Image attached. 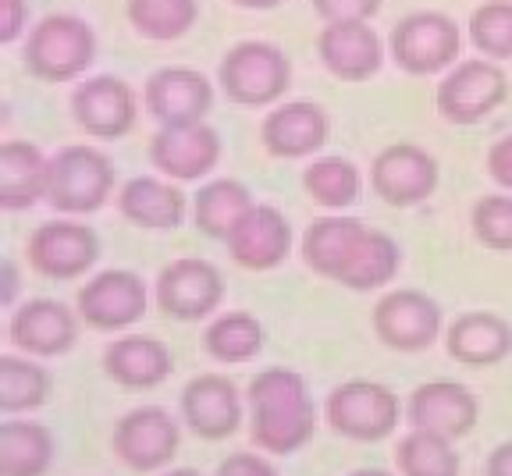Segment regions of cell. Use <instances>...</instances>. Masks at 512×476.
Instances as JSON below:
<instances>
[{
    "label": "cell",
    "mask_w": 512,
    "mask_h": 476,
    "mask_svg": "<svg viewBox=\"0 0 512 476\" xmlns=\"http://www.w3.org/2000/svg\"><path fill=\"white\" fill-rule=\"evenodd\" d=\"M221 89L239 107H264L285 96L292 82V64L285 50L264 40H242L221 57Z\"/></svg>",
    "instance_id": "cell-2"
},
{
    "label": "cell",
    "mask_w": 512,
    "mask_h": 476,
    "mask_svg": "<svg viewBox=\"0 0 512 476\" xmlns=\"http://www.w3.org/2000/svg\"><path fill=\"white\" fill-rule=\"evenodd\" d=\"M217 476H278V469L267 459H260V455L239 452V455H228V459L217 466Z\"/></svg>",
    "instance_id": "cell-38"
},
{
    "label": "cell",
    "mask_w": 512,
    "mask_h": 476,
    "mask_svg": "<svg viewBox=\"0 0 512 476\" xmlns=\"http://www.w3.org/2000/svg\"><path fill=\"white\" fill-rule=\"evenodd\" d=\"M96 57V36L75 15H47L25 40V68L43 82H68Z\"/></svg>",
    "instance_id": "cell-4"
},
{
    "label": "cell",
    "mask_w": 512,
    "mask_h": 476,
    "mask_svg": "<svg viewBox=\"0 0 512 476\" xmlns=\"http://www.w3.org/2000/svg\"><path fill=\"white\" fill-rule=\"evenodd\" d=\"M253 207V192L246 185L235 182V178H217V182L200 185V192L192 199V217H196V228L207 238L228 242Z\"/></svg>",
    "instance_id": "cell-28"
},
{
    "label": "cell",
    "mask_w": 512,
    "mask_h": 476,
    "mask_svg": "<svg viewBox=\"0 0 512 476\" xmlns=\"http://www.w3.org/2000/svg\"><path fill=\"white\" fill-rule=\"evenodd\" d=\"M374 331L388 349H399V352L431 349L441 331L438 302L424 292H413V288L381 295L374 306Z\"/></svg>",
    "instance_id": "cell-12"
},
{
    "label": "cell",
    "mask_w": 512,
    "mask_h": 476,
    "mask_svg": "<svg viewBox=\"0 0 512 476\" xmlns=\"http://www.w3.org/2000/svg\"><path fill=\"white\" fill-rule=\"evenodd\" d=\"M25 11H29V0H0V40H18V32L25 25Z\"/></svg>",
    "instance_id": "cell-40"
},
{
    "label": "cell",
    "mask_w": 512,
    "mask_h": 476,
    "mask_svg": "<svg viewBox=\"0 0 512 476\" xmlns=\"http://www.w3.org/2000/svg\"><path fill=\"white\" fill-rule=\"evenodd\" d=\"M402 476H459V455L456 445L441 434L413 430L399 441L395 452Z\"/></svg>",
    "instance_id": "cell-33"
},
{
    "label": "cell",
    "mask_w": 512,
    "mask_h": 476,
    "mask_svg": "<svg viewBox=\"0 0 512 476\" xmlns=\"http://www.w3.org/2000/svg\"><path fill=\"white\" fill-rule=\"evenodd\" d=\"M370 185L392 207H416L438 189V160L413 143L384 146L370 164Z\"/></svg>",
    "instance_id": "cell-10"
},
{
    "label": "cell",
    "mask_w": 512,
    "mask_h": 476,
    "mask_svg": "<svg viewBox=\"0 0 512 476\" xmlns=\"http://www.w3.org/2000/svg\"><path fill=\"white\" fill-rule=\"evenodd\" d=\"M203 345L221 363H246L264 345V327L249 313H224L203 334Z\"/></svg>",
    "instance_id": "cell-34"
},
{
    "label": "cell",
    "mask_w": 512,
    "mask_h": 476,
    "mask_svg": "<svg viewBox=\"0 0 512 476\" xmlns=\"http://www.w3.org/2000/svg\"><path fill=\"white\" fill-rule=\"evenodd\" d=\"M25 256H29V267L40 270L43 278L72 281L100 260V242L93 228L72 217H57L32 231Z\"/></svg>",
    "instance_id": "cell-7"
},
{
    "label": "cell",
    "mask_w": 512,
    "mask_h": 476,
    "mask_svg": "<svg viewBox=\"0 0 512 476\" xmlns=\"http://www.w3.org/2000/svg\"><path fill=\"white\" fill-rule=\"evenodd\" d=\"M463 36L445 11H413L392 29V57L409 75H434L459 57Z\"/></svg>",
    "instance_id": "cell-5"
},
{
    "label": "cell",
    "mask_w": 512,
    "mask_h": 476,
    "mask_svg": "<svg viewBox=\"0 0 512 476\" xmlns=\"http://www.w3.org/2000/svg\"><path fill=\"white\" fill-rule=\"evenodd\" d=\"M488 175H491V182H498L502 189L512 192V132L502 135L488 150Z\"/></svg>",
    "instance_id": "cell-39"
},
{
    "label": "cell",
    "mask_w": 512,
    "mask_h": 476,
    "mask_svg": "<svg viewBox=\"0 0 512 476\" xmlns=\"http://www.w3.org/2000/svg\"><path fill=\"white\" fill-rule=\"evenodd\" d=\"M146 111L160 125H192L203 121L214 107V86L203 72L192 68H160L146 79Z\"/></svg>",
    "instance_id": "cell-16"
},
{
    "label": "cell",
    "mask_w": 512,
    "mask_h": 476,
    "mask_svg": "<svg viewBox=\"0 0 512 476\" xmlns=\"http://www.w3.org/2000/svg\"><path fill=\"white\" fill-rule=\"evenodd\" d=\"M512 352V324L495 313H463L448 327V356L466 366H495Z\"/></svg>",
    "instance_id": "cell-26"
},
{
    "label": "cell",
    "mask_w": 512,
    "mask_h": 476,
    "mask_svg": "<svg viewBox=\"0 0 512 476\" xmlns=\"http://www.w3.org/2000/svg\"><path fill=\"white\" fill-rule=\"evenodd\" d=\"M150 160L171 182H200L221 160V135L203 121L160 125V132L150 139Z\"/></svg>",
    "instance_id": "cell-9"
},
{
    "label": "cell",
    "mask_w": 512,
    "mask_h": 476,
    "mask_svg": "<svg viewBox=\"0 0 512 476\" xmlns=\"http://www.w3.org/2000/svg\"><path fill=\"white\" fill-rule=\"evenodd\" d=\"M114 189V164L93 146H64L50 157L47 203L57 214H93Z\"/></svg>",
    "instance_id": "cell-3"
},
{
    "label": "cell",
    "mask_w": 512,
    "mask_h": 476,
    "mask_svg": "<svg viewBox=\"0 0 512 476\" xmlns=\"http://www.w3.org/2000/svg\"><path fill=\"white\" fill-rule=\"evenodd\" d=\"M488 476H512V441L498 445L495 452L488 455V466H484Z\"/></svg>",
    "instance_id": "cell-41"
},
{
    "label": "cell",
    "mask_w": 512,
    "mask_h": 476,
    "mask_svg": "<svg viewBox=\"0 0 512 476\" xmlns=\"http://www.w3.org/2000/svg\"><path fill=\"white\" fill-rule=\"evenodd\" d=\"M473 235L488 249L512 253V196H484L473 207Z\"/></svg>",
    "instance_id": "cell-36"
},
{
    "label": "cell",
    "mask_w": 512,
    "mask_h": 476,
    "mask_svg": "<svg viewBox=\"0 0 512 476\" xmlns=\"http://www.w3.org/2000/svg\"><path fill=\"white\" fill-rule=\"evenodd\" d=\"M54 459V437L43 423H0V476H43Z\"/></svg>",
    "instance_id": "cell-29"
},
{
    "label": "cell",
    "mask_w": 512,
    "mask_h": 476,
    "mask_svg": "<svg viewBox=\"0 0 512 476\" xmlns=\"http://www.w3.org/2000/svg\"><path fill=\"white\" fill-rule=\"evenodd\" d=\"M178 445H182L178 423L171 420V413H164L160 405L132 409V413L121 416L118 427H114V455H118L128 469H139V473L168 466L178 455Z\"/></svg>",
    "instance_id": "cell-11"
},
{
    "label": "cell",
    "mask_w": 512,
    "mask_h": 476,
    "mask_svg": "<svg viewBox=\"0 0 512 476\" xmlns=\"http://www.w3.org/2000/svg\"><path fill=\"white\" fill-rule=\"evenodd\" d=\"M509 93V79L495 61H463L438 86V114L452 125H477Z\"/></svg>",
    "instance_id": "cell-8"
},
{
    "label": "cell",
    "mask_w": 512,
    "mask_h": 476,
    "mask_svg": "<svg viewBox=\"0 0 512 476\" xmlns=\"http://www.w3.org/2000/svg\"><path fill=\"white\" fill-rule=\"evenodd\" d=\"M406 416L413 430H427V434H441L448 441L466 437L477 427L480 405L470 388L456 381H427L409 395Z\"/></svg>",
    "instance_id": "cell-17"
},
{
    "label": "cell",
    "mask_w": 512,
    "mask_h": 476,
    "mask_svg": "<svg viewBox=\"0 0 512 476\" xmlns=\"http://www.w3.org/2000/svg\"><path fill=\"white\" fill-rule=\"evenodd\" d=\"M224 281L214 263L182 256L168 263L157 278V302L160 310L175 320H207L221 306Z\"/></svg>",
    "instance_id": "cell-13"
},
{
    "label": "cell",
    "mask_w": 512,
    "mask_h": 476,
    "mask_svg": "<svg viewBox=\"0 0 512 476\" xmlns=\"http://www.w3.org/2000/svg\"><path fill=\"white\" fill-rule=\"evenodd\" d=\"M320 64L342 82H363L381 72L384 50L370 22H331L317 36Z\"/></svg>",
    "instance_id": "cell-18"
},
{
    "label": "cell",
    "mask_w": 512,
    "mask_h": 476,
    "mask_svg": "<svg viewBox=\"0 0 512 476\" xmlns=\"http://www.w3.org/2000/svg\"><path fill=\"white\" fill-rule=\"evenodd\" d=\"M4 302H15V263H4V292H0Z\"/></svg>",
    "instance_id": "cell-42"
},
{
    "label": "cell",
    "mask_w": 512,
    "mask_h": 476,
    "mask_svg": "<svg viewBox=\"0 0 512 476\" xmlns=\"http://www.w3.org/2000/svg\"><path fill=\"white\" fill-rule=\"evenodd\" d=\"M118 210L125 214V221L139 224L150 231H168L178 228L185 217V192L171 182L160 178H132L121 185L118 192Z\"/></svg>",
    "instance_id": "cell-27"
},
{
    "label": "cell",
    "mask_w": 512,
    "mask_h": 476,
    "mask_svg": "<svg viewBox=\"0 0 512 476\" xmlns=\"http://www.w3.org/2000/svg\"><path fill=\"white\" fill-rule=\"evenodd\" d=\"M370 228L360 217H317L303 235V260L313 274L331 278L342 285L349 267L360 256L363 242H367Z\"/></svg>",
    "instance_id": "cell-19"
},
{
    "label": "cell",
    "mask_w": 512,
    "mask_h": 476,
    "mask_svg": "<svg viewBox=\"0 0 512 476\" xmlns=\"http://www.w3.org/2000/svg\"><path fill=\"white\" fill-rule=\"evenodd\" d=\"M349 476H395V473H388V469H356V473H349Z\"/></svg>",
    "instance_id": "cell-44"
},
{
    "label": "cell",
    "mask_w": 512,
    "mask_h": 476,
    "mask_svg": "<svg viewBox=\"0 0 512 476\" xmlns=\"http://www.w3.org/2000/svg\"><path fill=\"white\" fill-rule=\"evenodd\" d=\"M146 313V281L136 270H100L79 292V317L96 331H125Z\"/></svg>",
    "instance_id": "cell-14"
},
{
    "label": "cell",
    "mask_w": 512,
    "mask_h": 476,
    "mask_svg": "<svg viewBox=\"0 0 512 476\" xmlns=\"http://www.w3.org/2000/svg\"><path fill=\"white\" fill-rule=\"evenodd\" d=\"M171 366L175 359H171L168 345L146 338V334H128L104 349L107 377L125 388H157L160 381H168Z\"/></svg>",
    "instance_id": "cell-24"
},
{
    "label": "cell",
    "mask_w": 512,
    "mask_h": 476,
    "mask_svg": "<svg viewBox=\"0 0 512 476\" xmlns=\"http://www.w3.org/2000/svg\"><path fill=\"white\" fill-rule=\"evenodd\" d=\"M470 40L488 61H509L512 57V0H491L480 4L470 18Z\"/></svg>",
    "instance_id": "cell-35"
},
{
    "label": "cell",
    "mask_w": 512,
    "mask_h": 476,
    "mask_svg": "<svg viewBox=\"0 0 512 476\" xmlns=\"http://www.w3.org/2000/svg\"><path fill=\"white\" fill-rule=\"evenodd\" d=\"M313 11H317L324 22H370V18L381 11V0H313Z\"/></svg>",
    "instance_id": "cell-37"
},
{
    "label": "cell",
    "mask_w": 512,
    "mask_h": 476,
    "mask_svg": "<svg viewBox=\"0 0 512 476\" xmlns=\"http://www.w3.org/2000/svg\"><path fill=\"white\" fill-rule=\"evenodd\" d=\"M182 416L196 437H203V441H224L242 423L239 391H235L232 381H224L217 373H203V377L185 384Z\"/></svg>",
    "instance_id": "cell-20"
},
{
    "label": "cell",
    "mask_w": 512,
    "mask_h": 476,
    "mask_svg": "<svg viewBox=\"0 0 512 476\" xmlns=\"http://www.w3.org/2000/svg\"><path fill=\"white\" fill-rule=\"evenodd\" d=\"M196 0H128V22L146 40H182L196 25Z\"/></svg>",
    "instance_id": "cell-31"
},
{
    "label": "cell",
    "mask_w": 512,
    "mask_h": 476,
    "mask_svg": "<svg viewBox=\"0 0 512 476\" xmlns=\"http://www.w3.org/2000/svg\"><path fill=\"white\" fill-rule=\"evenodd\" d=\"M164 476H203V473H196V469H171V473H164Z\"/></svg>",
    "instance_id": "cell-45"
},
{
    "label": "cell",
    "mask_w": 512,
    "mask_h": 476,
    "mask_svg": "<svg viewBox=\"0 0 512 476\" xmlns=\"http://www.w3.org/2000/svg\"><path fill=\"white\" fill-rule=\"evenodd\" d=\"M331 121L324 114V107L306 104V100H288V104L274 107L264 118L260 128V139H264V150L271 157H313L320 146L328 143Z\"/></svg>",
    "instance_id": "cell-21"
},
{
    "label": "cell",
    "mask_w": 512,
    "mask_h": 476,
    "mask_svg": "<svg viewBox=\"0 0 512 476\" xmlns=\"http://www.w3.org/2000/svg\"><path fill=\"white\" fill-rule=\"evenodd\" d=\"M303 189L306 196L324 210H345L360 199L363 178L356 164L345 157H317L303 171Z\"/></svg>",
    "instance_id": "cell-30"
},
{
    "label": "cell",
    "mask_w": 512,
    "mask_h": 476,
    "mask_svg": "<svg viewBox=\"0 0 512 476\" xmlns=\"http://www.w3.org/2000/svg\"><path fill=\"white\" fill-rule=\"evenodd\" d=\"M11 345L32 356H64L79 338L75 313L57 299H29L11 317Z\"/></svg>",
    "instance_id": "cell-22"
},
{
    "label": "cell",
    "mask_w": 512,
    "mask_h": 476,
    "mask_svg": "<svg viewBox=\"0 0 512 476\" xmlns=\"http://www.w3.org/2000/svg\"><path fill=\"white\" fill-rule=\"evenodd\" d=\"M288 249H292V228H288L285 214L267 207V203H256L228 238V253L246 270L278 267L288 256Z\"/></svg>",
    "instance_id": "cell-23"
},
{
    "label": "cell",
    "mask_w": 512,
    "mask_h": 476,
    "mask_svg": "<svg viewBox=\"0 0 512 476\" xmlns=\"http://www.w3.org/2000/svg\"><path fill=\"white\" fill-rule=\"evenodd\" d=\"M232 4L249 8V11H271V8H278V4H285V0H232Z\"/></svg>",
    "instance_id": "cell-43"
},
{
    "label": "cell",
    "mask_w": 512,
    "mask_h": 476,
    "mask_svg": "<svg viewBox=\"0 0 512 476\" xmlns=\"http://www.w3.org/2000/svg\"><path fill=\"white\" fill-rule=\"evenodd\" d=\"M328 423L349 441H381L399 427V398L377 381H345L328 395Z\"/></svg>",
    "instance_id": "cell-6"
},
{
    "label": "cell",
    "mask_w": 512,
    "mask_h": 476,
    "mask_svg": "<svg viewBox=\"0 0 512 476\" xmlns=\"http://www.w3.org/2000/svg\"><path fill=\"white\" fill-rule=\"evenodd\" d=\"M253 405V441L271 455H292L317 430V409L306 381L296 370L271 366L249 384Z\"/></svg>",
    "instance_id": "cell-1"
},
{
    "label": "cell",
    "mask_w": 512,
    "mask_h": 476,
    "mask_svg": "<svg viewBox=\"0 0 512 476\" xmlns=\"http://www.w3.org/2000/svg\"><path fill=\"white\" fill-rule=\"evenodd\" d=\"M72 114L79 128H86L96 139H121L136 125L139 104L125 79L93 75L72 93Z\"/></svg>",
    "instance_id": "cell-15"
},
{
    "label": "cell",
    "mask_w": 512,
    "mask_h": 476,
    "mask_svg": "<svg viewBox=\"0 0 512 476\" xmlns=\"http://www.w3.org/2000/svg\"><path fill=\"white\" fill-rule=\"evenodd\" d=\"M47 171L50 160L32 143L0 146V207L4 210H29L40 199H47Z\"/></svg>",
    "instance_id": "cell-25"
},
{
    "label": "cell",
    "mask_w": 512,
    "mask_h": 476,
    "mask_svg": "<svg viewBox=\"0 0 512 476\" xmlns=\"http://www.w3.org/2000/svg\"><path fill=\"white\" fill-rule=\"evenodd\" d=\"M50 398V373L29 359L4 356L0 359V413H25L40 409Z\"/></svg>",
    "instance_id": "cell-32"
}]
</instances>
